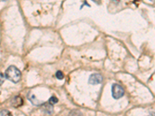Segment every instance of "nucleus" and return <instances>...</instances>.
<instances>
[{
    "label": "nucleus",
    "instance_id": "nucleus-1",
    "mask_svg": "<svg viewBox=\"0 0 155 116\" xmlns=\"http://www.w3.org/2000/svg\"><path fill=\"white\" fill-rule=\"evenodd\" d=\"M5 77L13 83L19 82L21 79V72L15 66H10L6 69Z\"/></svg>",
    "mask_w": 155,
    "mask_h": 116
},
{
    "label": "nucleus",
    "instance_id": "nucleus-3",
    "mask_svg": "<svg viewBox=\"0 0 155 116\" xmlns=\"http://www.w3.org/2000/svg\"><path fill=\"white\" fill-rule=\"evenodd\" d=\"M88 82L91 84H99L103 82V77L99 74H93L90 76Z\"/></svg>",
    "mask_w": 155,
    "mask_h": 116
},
{
    "label": "nucleus",
    "instance_id": "nucleus-4",
    "mask_svg": "<svg viewBox=\"0 0 155 116\" xmlns=\"http://www.w3.org/2000/svg\"><path fill=\"white\" fill-rule=\"evenodd\" d=\"M22 102H23L22 98L19 97V96H16V97H15L13 99V101H12V104H13V105L14 107L21 106V105H22Z\"/></svg>",
    "mask_w": 155,
    "mask_h": 116
},
{
    "label": "nucleus",
    "instance_id": "nucleus-6",
    "mask_svg": "<svg viewBox=\"0 0 155 116\" xmlns=\"http://www.w3.org/2000/svg\"><path fill=\"white\" fill-rule=\"evenodd\" d=\"M58 100L56 97H51V98L49 99V103L51 104V105L58 103Z\"/></svg>",
    "mask_w": 155,
    "mask_h": 116
},
{
    "label": "nucleus",
    "instance_id": "nucleus-2",
    "mask_svg": "<svg viewBox=\"0 0 155 116\" xmlns=\"http://www.w3.org/2000/svg\"><path fill=\"white\" fill-rule=\"evenodd\" d=\"M112 97L116 99H119L124 95V89L120 86V84H115L112 87Z\"/></svg>",
    "mask_w": 155,
    "mask_h": 116
},
{
    "label": "nucleus",
    "instance_id": "nucleus-8",
    "mask_svg": "<svg viewBox=\"0 0 155 116\" xmlns=\"http://www.w3.org/2000/svg\"><path fill=\"white\" fill-rule=\"evenodd\" d=\"M5 81V75L3 74H0V85H2Z\"/></svg>",
    "mask_w": 155,
    "mask_h": 116
},
{
    "label": "nucleus",
    "instance_id": "nucleus-7",
    "mask_svg": "<svg viewBox=\"0 0 155 116\" xmlns=\"http://www.w3.org/2000/svg\"><path fill=\"white\" fill-rule=\"evenodd\" d=\"M56 77H57V78L59 79V80H62V79L64 77V74L62 73V71H59L56 73Z\"/></svg>",
    "mask_w": 155,
    "mask_h": 116
},
{
    "label": "nucleus",
    "instance_id": "nucleus-5",
    "mask_svg": "<svg viewBox=\"0 0 155 116\" xmlns=\"http://www.w3.org/2000/svg\"><path fill=\"white\" fill-rule=\"evenodd\" d=\"M0 116H13V115L9 111L2 110L0 112Z\"/></svg>",
    "mask_w": 155,
    "mask_h": 116
}]
</instances>
